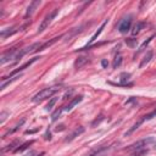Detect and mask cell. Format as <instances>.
I'll return each mask as SVG.
<instances>
[{
    "mask_svg": "<svg viewBox=\"0 0 156 156\" xmlns=\"http://www.w3.org/2000/svg\"><path fill=\"white\" fill-rule=\"evenodd\" d=\"M58 87H49V88H44L43 90H40L39 93H37L33 98H32V101L33 102H40L48 98H51L56 91H58Z\"/></svg>",
    "mask_w": 156,
    "mask_h": 156,
    "instance_id": "obj_1",
    "label": "cell"
},
{
    "mask_svg": "<svg viewBox=\"0 0 156 156\" xmlns=\"http://www.w3.org/2000/svg\"><path fill=\"white\" fill-rule=\"evenodd\" d=\"M18 51H20V50H18L17 48H12V49L5 51V52L1 55V57H0V63H1V65H5L6 62L16 61V56H17Z\"/></svg>",
    "mask_w": 156,
    "mask_h": 156,
    "instance_id": "obj_2",
    "label": "cell"
},
{
    "mask_svg": "<svg viewBox=\"0 0 156 156\" xmlns=\"http://www.w3.org/2000/svg\"><path fill=\"white\" fill-rule=\"evenodd\" d=\"M57 13H58V9H54V10H52V11H51V12H50V13H49L44 20H43V22H41V23H40V26L38 27V33L44 32V30L49 27V24L51 23V21L56 17V15H57Z\"/></svg>",
    "mask_w": 156,
    "mask_h": 156,
    "instance_id": "obj_3",
    "label": "cell"
},
{
    "mask_svg": "<svg viewBox=\"0 0 156 156\" xmlns=\"http://www.w3.org/2000/svg\"><path fill=\"white\" fill-rule=\"evenodd\" d=\"M150 143H154V138L152 136H149V138H144L139 141H135L133 144H130L127 149L128 150H132V151H135V150H140V149H144L145 146H147Z\"/></svg>",
    "mask_w": 156,
    "mask_h": 156,
    "instance_id": "obj_4",
    "label": "cell"
},
{
    "mask_svg": "<svg viewBox=\"0 0 156 156\" xmlns=\"http://www.w3.org/2000/svg\"><path fill=\"white\" fill-rule=\"evenodd\" d=\"M38 58H39V57H33V58H30V60H29V61H27V62H26L24 65H22V66H20L18 68H16V69H13V71H12V72H11V73H10L9 76H6V77H4V78H1V80H6V79H7V78H10V77L12 78L13 76H16V74H18L20 72H22L23 69H26L27 67H29V66H30V65H32L33 62H35V61H37Z\"/></svg>",
    "mask_w": 156,
    "mask_h": 156,
    "instance_id": "obj_5",
    "label": "cell"
},
{
    "mask_svg": "<svg viewBox=\"0 0 156 156\" xmlns=\"http://www.w3.org/2000/svg\"><path fill=\"white\" fill-rule=\"evenodd\" d=\"M130 24H132V16H128V17H126L121 21V23L118 26V30L122 34H124L130 29Z\"/></svg>",
    "mask_w": 156,
    "mask_h": 156,
    "instance_id": "obj_6",
    "label": "cell"
},
{
    "mask_svg": "<svg viewBox=\"0 0 156 156\" xmlns=\"http://www.w3.org/2000/svg\"><path fill=\"white\" fill-rule=\"evenodd\" d=\"M107 21H108V20H105V21H104V22L101 23V26H100V28H99V29H98V30H96V32L94 33V35H93V37L90 38V40L88 41V45H87V46H84L83 49H88V46H89V45H91V44H93V43H94V41H95V40L98 39V37H99V35L101 34V32H102V29L105 28V26H106V23H107Z\"/></svg>",
    "mask_w": 156,
    "mask_h": 156,
    "instance_id": "obj_7",
    "label": "cell"
},
{
    "mask_svg": "<svg viewBox=\"0 0 156 156\" xmlns=\"http://www.w3.org/2000/svg\"><path fill=\"white\" fill-rule=\"evenodd\" d=\"M39 5H40V1H39V0H34V1H32V2L29 4V6L27 7V11H26V13H24V18L30 17L32 13L34 12V10H35Z\"/></svg>",
    "mask_w": 156,
    "mask_h": 156,
    "instance_id": "obj_8",
    "label": "cell"
},
{
    "mask_svg": "<svg viewBox=\"0 0 156 156\" xmlns=\"http://www.w3.org/2000/svg\"><path fill=\"white\" fill-rule=\"evenodd\" d=\"M82 100H83V96H82V95H78V96L73 98V99L69 101V104H68V105L65 107V110H66V111H71V110H72V108H73L76 105H78V104H79Z\"/></svg>",
    "mask_w": 156,
    "mask_h": 156,
    "instance_id": "obj_9",
    "label": "cell"
},
{
    "mask_svg": "<svg viewBox=\"0 0 156 156\" xmlns=\"http://www.w3.org/2000/svg\"><path fill=\"white\" fill-rule=\"evenodd\" d=\"M89 62V57L88 56H85V55H83V56H79L77 60H76V62H74V67L78 69V68H80V67H83L85 63H88Z\"/></svg>",
    "mask_w": 156,
    "mask_h": 156,
    "instance_id": "obj_10",
    "label": "cell"
},
{
    "mask_svg": "<svg viewBox=\"0 0 156 156\" xmlns=\"http://www.w3.org/2000/svg\"><path fill=\"white\" fill-rule=\"evenodd\" d=\"M144 121H146V117H145V116H143V118H140V119H139V121H138V122H136V123H135V124H134L132 128H129V129H128V130L124 133V136H128V135H130L132 133H134V132H135V130H136V129L140 127V124H141Z\"/></svg>",
    "mask_w": 156,
    "mask_h": 156,
    "instance_id": "obj_11",
    "label": "cell"
},
{
    "mask_svg": "<svg viewBox=\"0 0 156 156\" xmlns=\"http://www.w3.org/2000/svg\"><path fill=\"white\" fill-rule=\"evenodd\" d=\"M152 55H154L152 50H149V51L146 52V55L144 56V58L141 60V62H140V65H139V68H143L144 66H146V65L150 62V60L152 58Z\"/></svg>",
    "mask_w": 156,
    "mask_h": 156,
    "instance_id": "obj_12",
    "label": "cell"
},
{
    "mask_svg": "<svg viewBox=\"0 0 156 156\" xmlns=\"http://www.w3.org/2000/svg\"><path fill=\"white\" fill-rule=\"evenodd\" d=\"M17 32V29L15 28V27H12V28H6V29H2L1 32H0V37L1 38H6V37H9V35H12L13 33H16Z\"/></svg>",
    "mask_w": 156,
    "mask_h": 156,
    "instance_id": "obj_13",
    "label": "cell"
},
{
    "mask_svg": "<svg viewBox=\"0 0 156 156\" xmlns=\"http://www.w3.org/2000/svg\"><path fill=\"white\" fill-rule=\"evenodd\" d=\"M143 27H144V23H143V22H136L135 26H134L133 29H132V35H136V34L143 29Z\"/></svg>",
    "mask_w": 156,
    "mask_h": 156,
    "instance_id": "obj_14",
    "label": "cell"
},
{
    "mask_svg": "<svg viewBox=\"0 0 156 156\" xmlns=\"http://www.w3.org/2000/svg\"><path fill=\"white\" fill-rule=\"evenodd\" d=\"M83 132H84V128H83V127H79L78 129H76V130L69 135V138H67V139H66V141H71L72 139H74L77 135H79V134H80V133H83Z\"/></svg>",
    "mask_w": 156,
    "mask_h": 156,
    "instance_id": "obj_15",
    "label": "cell"
},
{
    "mask_svg": "<svg viewBox=\"0 0 156 156\" xmlns=\"http://www.w3.org/2000/svg\"><path fill=\"white\" fill-rule=\"evenodd\" d=\"M122 61H123L122 56H121V55H117V56L115 57L113 62H112V67H113V68H117V67H119V66H121V63H122Z\"/></svg>",
    "mask_w": 156,
    "mask_h": 156,
    "instance_id": "obj_16",
    "label": "cell"
},
{
    "mask_svg": "<svg viewBox=\"0 0 156 156\" xmlns=\"http://www.w3.org/2000/svg\"><path fill=\"white\" fill-rule=\"evenodd\" d=\"M33 144V140H30V141H27V143H24V144H22L21 146H18V147H16L15 149V152H21V151H23V150H26L29 145H32Z\"/></svg>",
    "mask_w": 156,
    "mask_h": 156,
    "instance_id": "obj_17",
    "label": "cell"
},
{
    "mask_svg": "<svg viewBox=\"0 0 156 156\" xmlns=\"http://www.w3.org/2000/svg\"><path fill=\"white\" fill-rule=\"evenodd\" d=\"M130 78V74L129 73H122L121 74V84L122 85H130V84H127V80Z\"/></svg>",
    "mask_w": 156,
    "mask_h": 156,
    "instance_id": "obj_18",
    "label": "cell"
},
{
    "mask_svg": "<svg viewBox=\"0 0 156 156\" xmlns=\"http://www.w3.org/2000/svg\"><path fill=\"white\" fill-rule=\"evenodd\" d=\"M57 99H58V98H51V99H50V101L48 102V105L45 106V110H46V111H50V110L54 107V105L56 104Z\"/></svg>",
    "mask_w": 156,
    "mask_h": 156,
    "instance_id": "obj_19",
    "label": "cell"
},
{
    "mask_svg": "<svg viewBox=\"0 0 156 156\" xmlns=\"http://www.w3.org/2000/svg\"><path fill=\"white\" fill-rule=\"evenodd\" d=\"M146 154H147V149H140V150L133 151V154L130 156H145Z\"/></svg>",
    "mask_w": 156,
    "mask_h": 156,
    "instance_id": "obj_20",
    "label": "cell"
},
{
    "mask_svg": "<svg viewBox=\"0 0 156 156\" xmlns=\"http://www.w3.org/2000/svg\"><path fill=\"white\" fill-rule=\"evenodd\" d=\"M107 149V146H101V147H98V149H95L94 151H91L89 155H87V156H98L101 151H104V150H106Z\"/></svg>",
    "mask_w": 156,
    "mask_h": 156,
    "instance_id": "obj_21",
    "label": "cell"
},
{
    "mask_svg": "<svg viewBox=\"0 0 156 156\" xmlns=\"http://www.w3.org/2000/svg\"><path fill=\"white\" fill-rule=\"evenodd\" d=\"M154 37H155V35H151V37H150V38H149V39H147L146 41H144V43L141 44V46L139 48V50H138V52H140V51H143V50L145 49V46H146V45H147V44H149V43H150V41L152 40V38H154ZM138 52H136V54H138Z\"/></svg>",
    "mask_w": 156,
    "mask_h": 156,
    "instance_id": "obj_22",
    "label": "cell"
},
{
    "mask_svg": "<svg viewBox=\"0 0 156 156\" xmlns=\"http://www.w3.org/2000/svg\"><path fill=\"white\" fill-rule=\"evenodd\" d=\"M62 110H63V108H57V110H56V111L52 113V116H51V119H52V121H56V119L60 117V115H61Z\"/></svg>",
    "mask_w": 156,
    "mask_h": 156,
    "instance_id": "obj_23",
    "label": "cell"
},
{
    "mask_svg": "<svg viewBox=\"0 0 156 156\" xmlns=\"http://www.w3.org/2000/svg\"><path fill=\"white\" fill-rule=\"evenodd\" d=\"M17 144H18V141H17V140H16V141H13V143H11L10 145H7V147H4V149H2V152H6V151H9V150H12Z\"/></svg>",
    "mask_w": 156,
    "mask_h": 156,
    "instance_id": "obj_24",
    "label": "cell"
},
{
    "mask_svg": "<svg viewBox=\"0 0 156 156\" xmlns=\"http://www.w3.org/2000/svg\"><path fill=\"white\" fill-rule=\"evenodd\" d=\"M126 43H127V45H129V46H135L136 45V39H133V38H129V39H126Z\"/></svg>",
    "mask_w": 156,
    "mask_h": 156,
    "instance_id": "obj_25",
    "label": "cell"
},
{
    "mask_svg": "<svg viewBox=\"0 0 156 156\" xmlns=\"http://www.w3.org/2000/svg\"><path fill=\"white\" fill-rule=\"evenodd\" d=\"M7 115H9V112H6V111H2V112L0 113V123H4V122H5Z\"/></svg>",
    "mask_w": 156,
    "mask_h": 156,
    "instance_id": "obj_26",
    "label": "cell"
},
{
    "mask_svg": "<svg viewBox=\"0 0 156 156\" xmlns=\"http://www.w3.org/2000/svg\"><path fill=\"white\" fill-rule=\"evenodd\" d=\"M154 116H156V110H154L151 113H149V115H146L145 117H146V119H151Z\"/></svg>",
    "mask_w": 156,
    "mask_h": 156,
    "instance_id": "obj_27",
    "label": "cell"
},
{
    "mask_svg": "<svg viewBox=\"0 0 156 156\" xmlns=\"http://www.w3.org/2000/svg\"><path fill=\"white\" fill-rule=\"evenodd\" d=\"M101 65H102V67H106V66L108 65V62H107L106 60H102V61H101Z\"/></svg>",
    "mask_w": 156,
    "mask_h": 156,
    "instance_id": "obj_28",
    "label": "cell"
},
{
    "mask_svg": "<svg viewBox=\"0 0 156 156\" xmlns=\"http://www.w3.org/2000/svg\"><path fill=\"white\" fill-rule=\"evenodd\" d=\"M34 155H35V152H34V151H30L29 154H27V155H24V156H34Z\"/></svg>",
    "mask_w": 156,
    "mask_h": 156,
    "instance_id": "obj_29",
    "label": "cell"
},
{
    "mask_svg": "<svg viewBox=\"0 0 156 156\" xmlns=\"http://www.w3.org/2000/svg\"><path fill=\"white\" fill-rule=\"evenodd\" d=\"M155 147H156V143H155Z\"/></svg>",
    "mask_w": 156,
    "mask_h": 156,
    "instance_id": "obj_30",
    "label": "cell"
}]
</instances>
